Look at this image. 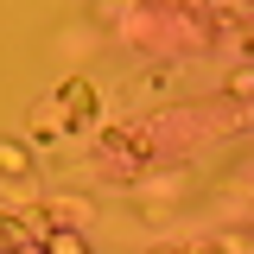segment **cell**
<instances>
[{"mask_svg":"<svg viewBox=\"0 0 254 254\" xmlns=\"http://www.w3.org/2000/svg\"><path fill=\"white\" fill-rule=\"evenodd\" d=\"M51 254H83V242L76 235H51Z\"/></svg>","mask_w":254,"mask_h":254,"instance_id":"2","label":"cell"},{"mask_svg":"<svg viewBox=\"0 0 254 254\" xmlns=\"http://www.w3.org/2000/svg\"><path fill=\"white\" fill-rule=\"evenodd\" d=\"M0 165H6V172H26V153H19V146H0Z\"/></svg>","mask_w":254,"mask_h":254,"instance_id":"1","label":"cell"}]
</instances>
